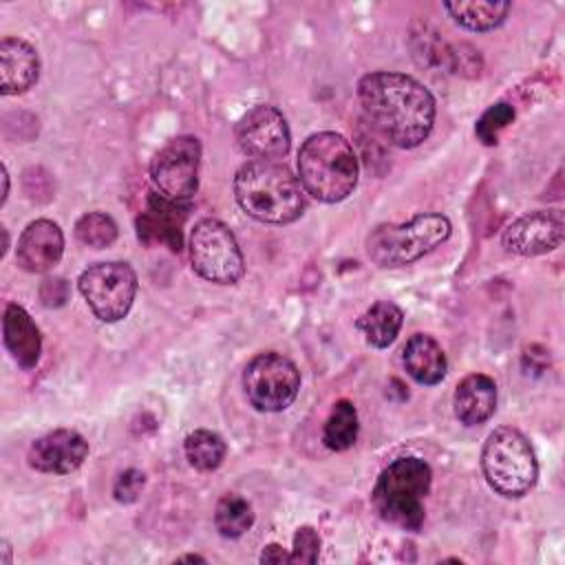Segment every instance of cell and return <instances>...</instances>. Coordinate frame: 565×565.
<instances>
[{
  "instance_id": "cell-1",
  "label": "cell",
  "mask_w": 565,
  "mask_h": 565,
  "mask_svg": "<svg viewBox=\"0 0 565 565\" xmlns=\"http://www.w3.org/2000/svg\"><path fill=\"white\" fill-rule=\"evenodd\" d=\"M358 99L373 128L397 148H415L433 130L435 97L411 75L366 73L358 82Z\"/></svg>"
},
{
  "instance_id": "cell-2",
  "label": "cell",
  "mask_w": 565,
  "mask_h": 565,
  "mask_svg": "<svg viewBox=\"0 0 565 565\" xmlns=\"http://www.w3.org/2000/svg\"><path fill=\"white\" fill-rule=\"evenodd\" d=\"M234 199L245 214L260 223L287 225L307 207L298 177L278 161H247L234 177Z\"/></svg>"
},
{
  "instance_id": "cell-3",
  "label": "cell",
  "mask_w": 565,
  "mask_h": 565,
  "mask_svg": "<svg viewBox=\"0 0 565 565\" xmlns=\"http://www.w3.org/2000/svg\"><path fill=\"white\" fill-rule=\"evenodd\" d=\"M298 181L322 203L344 201L358 185V157L338 132L322 130L305 139L298 150Z\"/></svg>"
},
{
  "instance_id": "cell-4",
  "label": "cell",
  "mask_w": 565,
  "mask_h": 565,
  "mask_svg": "<svg viewBox=\"0 0 565 565\" xmlns=\"http://www.w3.org/2000/svg\"><path fill=\"white\" fill-rule=\"evenodd\" d=\"M433 483L430 466L419 457H399L391 461L377 477L373 488V505L377 514L408 532L424 525V497Z\"/></svg>"
},
{
  "instance_id": "cell-5",
  "label": "cell",
  "mask_w": 565,
  "mask_h": 565,
  "mask_svg": "<svg viewBox=\"0 0 565 565\" xmlns=\"http://www.w3.org/2000/svg\"><path fill=\"white\" fill-rule=\"evenodd\" d=\"M481 470L488 486L505 497L519 499L527 494L539 477V463L530 439L512 428H494L481 450Z\"/></svg>"
},
{
  "instance_id": "cell-6",
  "label": "cell",
  "mask_w": 565,
  "mask_h": 565,
  "mask_svg": "<svg viewBox=\"0 0 565 565\" xmlns=\"http://www.w3.org/2000/svg\"><path fill=\"white\" fill-rule=\"evenodd\" d=\"M452 232L444 214H417L408 223H382L366 236V256L377 267H404L441 245Z\"/></svg>"
},
{
  "instance_id": "cell-7",
  "label": "cell",
  "mask_w": 565,
  "mask_h": 565,
  "mask_svg": "<svg viewBox=\"0 0 565 565\" xmlns=\"http://www.w3.org/2000/svg\"><path fill=\"white\" fill-rule=\"evenodd\" d=\"M192 269L216 285H234L245 274L243 252L232 230L218 218H201L190 232Z\"/></svg>"
},
{
  "instance_id": "cell-8",
  "label": "cell",
  "mask_w": 565,
  "mask_h": 565,
  "mask_svg": "<svg viewBox=\"0 0 565 565\" xmlns=\"http://www.w3.org/2000/svg\"><path fill=\"white\" fill-rule=\"evenodd\" d=\"M243 391L256 411L280 413L298 397L300 371L280 353H258L243 371Z\"/></svg>"
},
{
  "instance_id": "cell-9",
  "label": "cell",
  "mask_w": 565,
  "mask_h": 565,
  "mask_svg": "<svg viewBox=\"0 0 565 565\" xmlns=\"http://www.w3.org/2000/svg\"><path fill=\"white\" fill-rule=\"evenodd\" d=\"M77 289L102 322L126 318L137 296V274L128 263H95L79 274Z\"/></svg>"
},
{
  "instance_id": "cell-10",
  "label": "cell",
  "mask_w": 565,
  "mask_h": 565,
  "mask_svg": "<svg viewBox=\"0 0 565 565\" xmlns=\"http://www.w3.org/2000/svg\"><path fill=\"white\" fill-rule=\"evenodd\" d=\"M201 141L194 135L170 139L150 163V179L157 192L174 203H188L199 188Z\"/></svg>"
},
{
  "instance_id": "cell-11",
  "label": "cell",
  "mask_w": 565,
  "mask_h": 565,
  "mask_svg": "<svg viewBox=\"0 0 565 565\" xmlns=\"http://www.w3.org/2000/svg\"><path fill=\"white\" fill-rule=\"evenodd\" d=\"M238 150L252 161H276L289 152L291 135L285 115L269 104H256L234 126Z\"/></svg>"
},
{
  "instance_id": "cell-12",
  "label": "cell",
  "mask_w": 565,
  "mask_h": 565,
  "mask_svg": "<svg viewBox=\"0 0 565 565\" xmlns=\"http://www.w3.org/2000/svg\"><path fill=\"white\" fill-rule=\"evenodd\" d=\"M563 210H536L514 218L501 234V245L516 256H541L563 243Z\"/></svg>"
},
{
  "instance_id": "cell-13",
  "label": "cell",
  "mask_w": 565,
  "mask_h": 565,
  "mask_svg": "<svg viewBox=\"0 0 565 565\" xmlns=\"http://www.w3.org/2000/svg\"><path fill=\"white\" fill-rule=\"evenodd\" d=\"M88 457V441L71 428H57L38 437L29 452V466L44 475H71Z\"/></svg>"
},
{
  "instance_id": "cell-14",
  "label": "cell",
  "mask_w": 565,
  "mask_h": 565,
  "mask_svg": "<svg viewBox=\"0 0 565 565\" xmlns=\"http://www.w3.org/2000/svg\"><path fill=\"white\" fill-rule=\"evenodd\" d=\"M185 203H174L157 192L148 194V207L137 216V236L146 245H166L170 252L183 247Z\"/></svg>"
},
{
  "instance_id": "cell-15",
  "label": "cell",
  "mask_w": 565,
  "mask_h": 565,
  "mask_svg": "<svg viewBox=\"0 0 565 565\" xmlns=\"http://www.w3.org/2000/svg\"><path fill=\"white\" fill-rule=\"evenodd\" d=\"M64 254V234L57 223L49 218L31 221L15 247L18 265L29 274H44L53 269Z\"/></svg>"
},
{
  "instance_id": "cell-16",
  "label": "cell",
  "mask_w": 565,
  "mask_h": 565,
  "mask_svg": "<svg viewBox=\"0 0 565 565\" xmlns=\"http://www.w3.org/2000/svg\"><path fill=\"white\" fill-rule=\"evenodd\" d=\"M40 77L38 51L20 38H2L0 42V93L20 95Z\"/></svg>"
},
{
  "instance_id": "cell-17",
  "label": "cell",
  "mask_w": 565,
  "mask_h": 565,
  "mask_svg": "<svg viewBox=\"0 0 565 565\" xmlns=\"http://www.w3.org/2000/svg\"><path fill=\"white\" fill-rule=\"evenodd\" d=\"M455 415L466 426H479L488 422L497 408V384L490 375L470 373L466 375L452 397Z\"/></svg>"
},
{
  "instance_id": "cell-18",
  "label": "cell",
  "mask_w": 565,
  "mask_h": 565,
  "mask_svg": "<svg viewBox=\"0 0 565 565\" xmlns=\"http://www.w3.org/2000/svg\"><path fill=\"white\" fill-rule=\"evenodd\" d=\"M2 335H4L7 351L22 369H33L38 364L40 351H42V338H40V329L35 327L33 318L26 313L24 307L15 302L7 305L4 318H2Z\"/></svg>"
},
{
  "instance_id": "cell-19",
  "label": "cell",
  "mask_w": 565,
  "mask_h": 565,
  "mask_svg": "<svg viewBox=\"0 0 565 565\" xmlns=\"http://www.w3.org/2000/svg\"><path fill=\"white\" fill-rule=\"evenodd\" d=\"M402 362L406 373L424 386L439 384L446 375L448 362L439 342L428 333H415L408 338L402 351Z\"/></svg>"
},
{
  "instance_id": "cell-20",
  "label": "cell",
  "mask_w": 565,
  "mask_h": 565,
  "mask_svg": "<svg viewBox=\"0 0 565 565\" xmlns=\"http://www.w3.org/2000/svg\"><path fill=\"white\" fill-rule=\"evenodd\" d=\"M402 322L404 313L395 302L377 300L355 320V329L364 335V342L369 347L386 349L397 338Z\"/></svg>"
},
{
  "instance_id": "cell-21",
  "label": "cell",
  "mask_w": 565,
  "mask_h": 565,
  "mask_svg": "<svg viewBox=\"0 0 565 565\" xmlns=\"http://www.w3.org/2000/svg\"><path fill=\"white\" fill-rule=\"evenodd\" d=\"M444 9L450 13V18L468 29V31H492L499 24H503V20L510 13V2H499V0H455V2H444Z\"/></svg>"
},
{
  "instance_id": "cell-22",
  "label": "cell",
  "mask_w": 565,
  "mask_h": 565,
  "mask_svg": "<svg viewBox=\"0 0 565 565\" xmlns=\"http://www.w3.org/2000/svg\"><path fill=\"white\" fill-rule=\"evenodd\" d=\"M358 411L349 399H338L331 408V415L324 422L322 428V444L329 450L342 452L349 450L358 439Z\"/></svg>"
},
{
  "instance_id": "cell-23",
  "label": "cell",
  "mask_w": 565,
  "mask_h": 565,
  "mask_svg": "<svg viewBox=\"0 0 565 565\" xmlns=\"http://www.w3.org/2000/svg\"><path fill=\"white\" fill-rule=\"evenodd\" d=\"M183 452L192 468L199 472H212L223 463L227 446L218 433L199 428L185 437Z\"/></svg>"
},
{
  "instance_id": "cell-24",
  "label": "cell",
  "mask_w": 565,
  "mask_h": 565,
  "mask_svg": "<svg viewBox=\"0 0 565 565\" xmlns=\"http://www.w3.org/2000/svg\"><path fill=\"white\" fill-rule=\"evenodd\" d=\"M214 525L221 536L238 539L254 525V510L241 494H225L214 510Z\"/></svg>"
},
{
  "instance_id": "cell-25",
  "label": "cell",
  "mask_w": 565,
  "mask_h": 565,
  "mask_svg": "<svg viewBox=\"0 0 565 565\" xmlns=\"http://www.w3.org/2000/svg\"><path fill=\"white\" fill-rule=\"evenodd\" d=\"M75 236L93 249H104L115 243L117 223L106 212H86L75 223Z\"/></svg>"
},
{
  "instance_id": "cell-26",
  "label": "cell",
  "mask_w": 565,
  "mask_h": 565,
  "mask_svg": "<svg viewBox=\"0 0 565 565\" xmlns=\"http://www.w3.org/2000/svg\"><path fill=\"white\" fill-rule=\"evenodd\" d=\"M512 121H514V108L508 102H497L477 119L475 135L481 143L494 146L499 141L501 130H505Z\"/></svg>"
},
{
  "instance_id": "cell-27",
  "label": "cell",
  "mask_w": 565,
  "mask_h": 565,
  "mask_svg": "<svg viewBox=\"0 0 565 565\" xmlns=\"http://www.w3.org/2000/svg\"><path fill=\"white\" fill-rule=\"evenodd\" d=\"M320 554V536L311 525H302L294 534V550H291V563H316Z\"/></svg>"
},
{
  "instance_id": "cell-28",
  "label": "cell",
  "mask_w": 565,
  "mask_h": 565,
  "mask_svg": "<svg viewBox=\"0 0 565 565\" xmlns=\"http://www.w3.org/2000/svg\"><path fill=\"white\" fill-rule=\"evenodd\" d=\"M143 486H146V475L137 468H128L117 477L113 486V497L119 503H132L139 499Z\"/></svg>"
},
{
  "instance_id": "cell-29",
  "label": "cell",
  "mask_w": 565,
  "mask_h": 565,
  "mask_svg": "<svg viewBox=\"0 0 565 565\" xmlns=\"http://www.w3.org/2000/svg\"><path fill=\"white\" fill-rule=\"evenodd\" d=\"M260 563H291V554H287L278 543H269L260 552Z\"/></svg>"
},
{
  "instance_id": "cell-30",
  "label": "cell",
  "mask_w": 565,
  "mask_h": 565,
  "mask_svg": "<svg viewBox=\"0 0 565 565\" xmlns=\"http://www.w3.org/2000/svg\"><path fill=\"white\" fill-rule=\"evenodd\" d=\"M2 183H4V190H2V203H4L9 196V174H7L4 166H2Z\"/></svg>"
},
{
  "instance_id": "cell-31",
  "label": "cell",
  "mask_w": 565,
  "mask_h": 565,
  "mask_svg": "<svg viewBox=\"0 0 565 565\" xmlns=\"http://www.w3.org/2000/svg\"><path fill=\"white\" fill-rule=\"evenodd\" d=\"M177 561H179V563H183V561H190V563H205V558H203V556H196V554H185V556H179Z\"/></svg>"
}]
</instances>
